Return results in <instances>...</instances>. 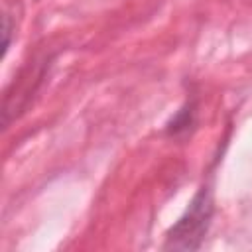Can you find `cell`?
Wrapping results in <instances>:
<instances>
[{
    "label": "cell",
    "mask_w": 252,
    "mask_h": 252,
    "mask_svg": "<svg viewBox=\"0 0 252 252\" xmlns=\"http://www.w3.org/2000/svg\"><path fill=\"white\" fill-rule=\"evenodd\" d=\"M213 213V203L209 193L203 189L201 193L195 195L191 201L187 213L171 226L167 232V242L165 248H177V250H193L199 248L201 238L207 232L209 220Z\"/></svg>",
    "instance_id": "6da1fadb"
}]
</instances>
